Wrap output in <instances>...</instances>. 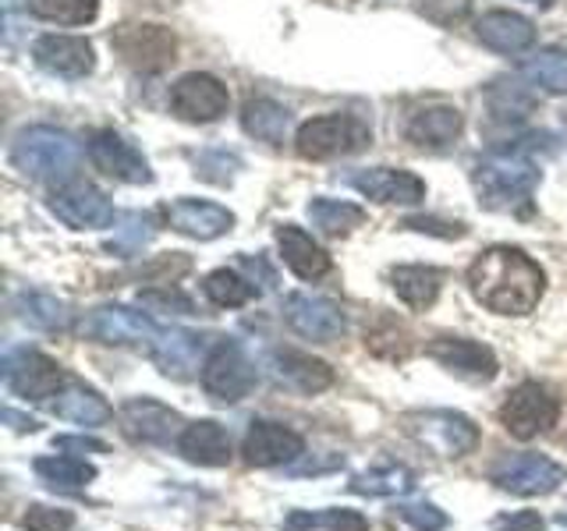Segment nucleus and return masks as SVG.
Returning a JSON list of instances; mask_svg holds the SVG:
<instances>
[{
	"mask_svg": "<svg viewBox=\"0 0 567 531\" xmlns=\"http://www.w3.org/2000/svg\"><path fill=\"white\" fill-rule=\"evenodd\" d=\"M468 288L496 315H528L546 291V273L522 248L496 244L468 266Z\"/></svg>",
	"mask_w": 567,
	"mask_h": 531,
	"instance_id": "f257e3e1",
	"label": "nucleus"
},
{
	"mask_svg": "<svg viewBox=\"0 0 567 531\" xmlns=\"http://www.w3.org/2000/svg\"><path fill=\"white\" fill-rule=\"evenodd\" d=\"M11 164L35 181H71L82 164L79 142L58 128H25L11 146Z\"/></svg>",
	"mask_w": 567,
	"mask_h": 531,
	"instance_id": "f03ea898",
	"label": "nucleus"
},
{
	"mask_svg": "<svg viewBox=\"0 0 567 531\" xmlns=\"http://www.w3.org/2000/svg\"><path fill=\"white\" fill-rule=\"evenodd\" d=\"M536 185H539V170L522 153H493L486 159H478L475 167V191L486 209L507 212L514 206H522L532 199Z\"/></svg>",
	"mask_w": 567,
	"mask_h": 531,
	"instance_id": "7ed1b4c3",
	"label": "nucleus"
},
{
	"mask_svg": "<svg viewBox=\"0 0 567 531\" xmlns=\"http://www.w3.org/2000/svg\"><path fill=\"white\" fill-rule=\"evenodd\" d=\"M404 429L419 447L433 450L436 457H465L478 447V429L472 425V418H465L461 412H443V407L408 412Z\"/></svg>",
	"mask_w": 567,
	"mask_h": 531,
	"instance_id": "20e7f679",
	"label": "nucleus"
},
{
	"mask_svg": "<svg viewBox=\"0 0 567 531\" xmlns=\"http://www.w3.org/2000/svg\"><path fill=\"white\" fill-rule=\"evenodd\" d=\"M369 142V128L362 121H354L348 114H327V117H312L298 128L295 135V149L301 159H316V164H323V159H333V156H348L354 149H362Z\"/></svg>",
	"mask_w": 567,
	"mask_h": 531,
	"instance_id": "39448f33",
	"label": "nucleus"
},
{
	"mask_svg": "<svg viewBox=\"0 0 567 531\" xmlns=\"http://www.w3.org/2000/svg\"><path fill=\"white\" fill-rule=\"evenodd\" d=\"M489 478L511 496H549L567 482V468L543 454H507L493 465Z\"/></svg>",
	"mask_w": 567,
	"mask_h": 531,
	"instance_id": "423d86ee",
	"label": "nucleus"
},
{
	"mask_svg": "<svg viewBox=\"0 0 567 531\" xmlns=\"http://www.w3.org/2000/svg\"><path fill=\"white\" fill-rule=\"evenodd\" d=\"M117 58L135 71H164L177 58V40L167 25L156 22H128L117 25L111 35Z\"/></svg>",
	"mask_w": 567,
	"mask_h": 531,
	"instance_id": "0eeeda50",
	"label": "nucleus"
},
{
	"mask_svg": "<svg viewBox=\"0 0 567 531\" xmlns=\"http://www.w3.org/2000/svg\"><path fill=\"white\" fill-rule=\"evenodd\" d=\"M252 386H256V368L238 341H217L209 347V358L203 365V389L213 400L238 404L241 397L252 394Z\"/></svg>",
	"mask_w": 567,
	"mask_h": 531,
	"instance_id": "6e6552de",
	"label": "nucleus"
},
{
	"mask_svg": "<svg viewBox=\"0 0 567 531\" xmlns=\"http://www.w3.org/2000/svg\"><path fill=\"white\" fill-rule=\"evenodd\" d=\"M557 418H560V404L539 383L514 386L507 400L501 404V425L514 439H532L546 429H554Z\"/></svg>",
	"mask_w": 567,
	"mask_h": 531,
	"instance_id": "1a4fd4ad",
	"label": "nucleus"
},
{
	"mask_svg": "<svg viewBox=\"0 0 567 531\" xmlns=\"http://www.w3.org/2000/svg\"><path fill=\"white\" fill-rule=\"evenodd\" d=\"M159 326L146 312L124 309V305H100L85 315L82 336L96 344H114V347H150L156 341Z\"/></svg>",
	"mask_w": 567,
	"mask_h": 531,
	"instance_id": "9d476101",
	"label": "nucleus"
},
{
	"mask_svg": "<svg viewBox=\"0 0 567 531\" xmlns=\"http://www.w3.org/2000/svg\"><path fill=\"white\" fill-rule=\"evenodd\" d=\"M4 383L11 394L25 397V400H47L58 397L64 389V368L43 351H11L4 358Z\"/></svg>",
	"mask_w": 567,
	"mask_h": 531,
	"instance_id": "9b49d317",
	"label": "nucleus"
},
{
	"mask_svg": "<svg viewBox=\"0 0 567 531\" xmlns=\"http://www.w3.org/2000/svg\"><path fill=\"white\" fill-rule=\"evenodd\" d=\"M117 421H121V433L132 442H150V447H167L171 439H177L185 433L182 415H177L174 407L153 400V397L124 400L121 412H117Z\"/></svg>",
	"mask_w": 567,
	"mask_h": 531,
	"instance_id": "f8f14e48",
	"label": "nucleus"
},
{
	"mask_svg": "<svg viewBox=\"0 0 567 531\" xmlns=\"http://www.w3.org/2000/svg\"><path fill=\"white\" fill-rule=\"evenodd\" d=\"M50 212L71 230H96L114 220L111 199L85 181H64L61 188H53L50 195Z\"/></svg>",
	"mask_w": 567,
	"mask_h": 531,
	"instance_id": "ddd939ff",
	"label": "nucleus"
},
{
	"mask_svg": "<svg viewBox=\"0 0 567 531\" xmlns=\"http://www.w3.org/2000/svg\"><path fill=\"white\" fill-rule=\"evenodd\" d=\"M425 354L468 383H489L501 372L493 347L468 341V336H436V341L425 344Z\"/></svg>",
	"mask_w": 567,
	"mask_h": 531,
	"instance_id": "4468645a",
	"label": "nucleus"
},
{
	"mask_svg": "<svg viewBox=\"0 0 567 531\" xmlns=\"http://www.w3.org/2000/svg\"><path fill=\"white\" fill-rule=\"evenodd\" d=\"M284 319H288V326L298 336L319 341V344L341 341L344 330H348L344 312L319 294H288V301H284Z\"/></svg>",
	"mask_w": 567,
	"mask_h": 531,
	"instance_id": "2eb2a0df",
	"label": "nucleus"
},
{
	"mask_svg": "<svg viewBox=\"0 0 567 531\" xmlns=\"http://www.w3.org/2000/svg\"><path fill=\"white\" fill-rule=\"evenodd\" d=\"M227 106H230L227 88L213 75H199V71L177 79V85L171 88V111L192 124L220 121L227 114Z\"/></svg>",
	"mask_w": 567,
	"mask_h": 531,
	"instance_id": "dca6fc26",
	"label": "nucleus"
},
{
	"mask_svg": "<svg viewBox=\"0 0 567 531\" xmlns=\"http://www.w3.org/2000/svg\"><path fill=\"white\" fill-rule=\"evenodd\" d=\"M89 159L114 181L124 185H150L153 181V170L128 138L117 135V132H96L89 138Z\"/></svg>",
	"mask_w": 567,
	"mask_h": 531,
	"instance_id": "f3484780",
	"label": "nucleus"
},
{
	"mask_svg": "<svg viewBox=\"0 0 567 531\" xmlns=\"http://www.w3.org/2000/svg\"><path fill=\"white\" fill-rule=\"evenodd\" d=\"M301 454H306V439L280 421H252V429L245 433V442H241L245 465H252V468H277Z\"/></svg>",
	"mask_w": 567,
	"mask_h": 531,
	"instance_id": "a211bd4d",
	"label": "nucleus"
},
{
	"mask_svg": "<svg viewBox=\"0 0 567 531\" xmlns=\"http://www.w3.org/2000/svg\"><path fill=\"white\" fill-rule=\"evenodd\" d=\"M206 336L188 333V330H159L156 341L150 344V354L156 368L171 379H192L195 372L206 365Z\"/></svg>",
	"mask_w": 567,
	"mask_h": 531,
	"instance_id": "6ab92c4d",
	"label": "nucleus"
},
{
	"mask_svg": "<svg viewBox=\"0 0 567 531\" xmlns=\"http://www.w3.org/2000/svg\"><path fill=\"white\" fill-rule=\"evenodd\" d=\"M32 61L40 64L47 75L58 79H85L96 67V50L82 35H43L32 46Z\"/></svg>",
	"mask_w": 567,
	"mask_h": 531,
	"instance_id": "aec40b11",
	"label": "nucleus"
},
{
	"mask_svg": "<svg viewBox=\"0 0 567 531\" xmlns=\"http://www.w3.org/2000/svg\"><path fill=\"white\" fill-rule=\"evenodd\" d=\"M354 191H362L365 199L383 202V206H415L425 199V181L412 170L401 167H369L351 174Z\"/></svg>",
	"mask_w": 567,
	"mask_h": 531,
	"instance_id": "412c9836",
	"label": "nucleus"
},
{
	"mask_svg": "<svg viewBox=\"0 0 567 531\" xmlns=\"http://www.w3.org/2000/svg\"><path fill=\"white\" fill-rule=\"evenodd\" d=\"M164 220L171 230L195 241H213L224 238L235 227V212L217 206V202H199V199H177L164 209Z\"/></svg>",
	"mask_w": 567,
	"mask_h": 531,
	"instance_id": "4be33fe9",
	"label": "nucleus"
},
{
	"mask_svg": "<svg viewBox=\"0 0 567 531\" xmlns=\"http://www.w3.org/2000/svg\"><path fill=\"white\" fill-rule=\"evenodd\" d=\"M177 454H182L188 465H203V468H227L230 457H235L227 429L213 418L185 425V433L177 436Z\"/></svg>",
	"mask_w": 567,
	"mask_h": 531,
	"instance_id": "5701e85b",
	"label": "nucleus"
},
{
	"mask_svg": "<svg viewBox=\"0 0 567 531\" xmlns=\"http://www.w3.org/2000/svg\"><path fill=\"white\" fill-rule=\"evenodd\" d=\"M465 132V114L457 106H422L404 124V135L408 142H415L422 149H447L451 142L461 138Z\"/></svg>",
	"mask_w": 567,
	"mask_h": 531,
	"instance_id": "b1692460",
	"label": "nucleus"
},
{
	"mask_svg": "<svg viewBox=\"0 0 567 531\" xmlns=\"http://www.w3.org/2000/svg\"><path fill=\"white\" fill-rule=\"evenodd\" d=\"M475 35L496 53H522L536 43V25L514 11H489L475 22Z\"/></svg>",
	"mask_w": 567,
	"mask_h": 531,
	"instance_id": "393cba45",
	"label": "nucleus"
},
{
	"mask_svg": "<svg viewBox=\"0 0 567 531\" xmlns=\"http://www.w3.org/2000/svg\"><path fill=\"white\" fill-rule=\"evenodd\" d=\"M274 372L284 386L298 389V394H323L333 383V368L327 362L312 358V354L291 351V347L274 351Z\"/></svg>",
	"mask_w": 567,
	"mask_h": 531,
	"instance_id": "a878e982",
	"label": "nucleus"
},
{
	"mask_svg": "<svg viewBox=\"0 0 567 531\" xmlns=\"http://www.w3.org/2000/svg\"><path fill=\"white\" fill-rule=\"evenodd\" d=\"M277 244H280L284 262H288V270L301 280H316L330 270V256L312 241V235H306V230L295 223L277 227Z\"/></svg>",
	"mask_w": 567,
	"mask_h": 531,
	"instance_id": "bb28decb",
	"label": "nucleus"
},
{
	"mask_svg": "<svg viewBox=\"0 0 567 531\" xmlns=\"http://www.w3.org/2000/svg\"><path fill=\"white\" fill-rule=\"evenodd\" d=\"M50 412L64 421H75V425H103V421L114 418L111 404H106L96 389L85 386V383H64L58 400L50 404Z\"/></svg>",
	"mask_w": 567,
	"mask_h": 531,
	"instance_id": "cd10ccee",
	"label": "nucleus"
},
{
	"mask_svg": "<svg viewBox=\"0 0 567 531\" xmlns=\"http://www.w3.org/2000/svg\"><path fill=\"white\" fill-rule=\"evenodd\" d=\"M390 283L408 309H430L440 298L443 273L433 266H398V270H390Z\"/></svg>",
	"mask_w": 567,
	"mask_h": 531,
	"instance_id": "c85d7f7f",
	"label": "nucleus"
},
{
	"mask_svg": "<svg viewBox=\"0 0 567 531\" xmlns=\"http://www.w3.org/2000/svg\"><path fill=\"white\" fill-rule=\"evenodd\" d=\"M241 128L259 142L284 146V138H288V128H291V114L274 100H248L241 111Z\"/></svg>",
	"mask_w": 567,
	"mask_h": 531,
	"instance_id": "c756f323",
	"label": "nucleus"
},
{
	"mask_svg": "<svg viewBox=\"0 0 567 531\" xmlns=\"http://www.w3.org/2000/svg\"><path fill=\"white\" fill-rule=\"evenodd\" d=\"M309 220L319 235L327 238H341L351 235L354 227H362L365 220V209L354 206V202H337V199H312L309 202Z\"/></svg>",
	"mask_w": 567,
	"mask_h": 531,
	"instance_id": "7c9ffc66",
	"label": "nucleus"
},
{
	"mask_svg": "<svg viewBox=\"0 0 567 531\" xmlns=\"http://www.w3.org/2000/svg\"><path fill=\"white\" fill-rule=\"evenodd\" d=\"M153 238H156L153 212H124L121 223L114 227V238L106 241V252L128 259V256H138Z\"/></svg>",
	"mask_w": 567,
	"mask_h": 531,
	"instance_id": "2f4dec72",
	"label": "nucleus"
},
{
	"mask_svg": "<svg viewBox=\"0 0 567 531\" xmlns=\"http://www.w3.org/2000/svg\"><path fill=\"white\" fill-rule=\"evenodd\" d=\"M365 347L372 354L390 362H404L412 354V333H408L394 315H380L377 323L365 330Z\"/></svg>",
	"mask_w": 567,
	"mask_h": 531,
	"instance_id": "473e14b6",
	"label": "nucleus"
},
{
	"mask_svg": "<svg viewBox=\"0 0 567 531\" xmlns=\"http://www.w3.org/2000/svg\"><path fill=\"white\" fill-rule=\"evenodd\" d=\"M348 489L359 496H404L415 489V475L401 465H386V468H372V471L354 475Z\"/></svg>",
	"mask_w": 567,
	"mask_h": 531,
	"instance_id": "72a5a7b5",
	"label": "nucleus"
},
{
	"mask_svg": "<svg viewBox=\"0 0 567 531\" xmlns=\"http://www.w3.org/2000/svg\"><path fill=\"white\" fill-rule=\"evenodd\" d=\"M18 312H22L25 323L40 326V330H68L71 326V309L64 301L43 291H25L18 294Z\"/></svg>",
	"mask_w": 567,
	"mask_h": 531,
	"instance_id": "f704fd0d",
	"label": "nucleus"
},
{
	"mask_svg": "<svg viewBox=\"0 0 567 531\" xmlns=\"http://www.w3.org/2000/svg\"><path fill=\"white\" fill-rule=\"evenodd\" d=\"M522 75L532 85L546 88V93L564 96L567 93V53L564 50H539V53H532V58L522 64Z\"/></svg>",
	"mask_w": 567,
	"mask_h": 531,
	"instance_id": "c9c22d12",
	"label": "nucleus"
},
{
	"mask_svg": "<svg viewBox=\"0 0 567 531\" xmlns=\"http://www.w3.org/2000/svg\"><path fill=\"white\" fill-rule=\"evenodd\" d=\"M203 291H206V298L213 301V305H220V309H241V305H248V301L256 298L252 283H248L245 277H238L235 270H213V273H206Z\"/></svg>",
	"mask_w": 567,
	"mask_h": 531,
	"instance_id": "e433bc0d",
	"label": "nucleus"
},
{
	"mask_svg": "<svg viewBox=\"0 0 567 531\" xmlns=\"http://www.w3.org/2000/svg\"><path fill=\"white\" fill-rule=\"evenodd\" d=\"M32 468L43 482L64 486V489H82L96 478V468L85 465V460H79V457H40Z\"/></svg>",
	"mask_w": 567,
	"mask_h": 531,
	"instance_id": "4c0bfd02",
	"label": "nucleus"
},
{
	"mask_svg": "<svg viewBox=\"0 0 567 531\" xmlns=\"http://www.w3.org/2000/svg\"><path fill=\"white\" fill-rule=\"evenodd\" d=\"M29 11L43 22L58 25H89L96 22L100 0H29Z\"/></svg>",
	"mask_w": 567,
	"mask_h": 531,
	"instance_id": "58836bf2",
	"label": "nucleus"
},
{
	"mask_svg": "<svg viewBox=\"0 0 567 531\" xmlns=\"http://www.w3.org/2000/svg\"><path fill=\"white\" fill-rule=\"evenodd\" d=\"M238 170H241V156L227 153V149H213L195 159V174L206 177V181H217V185H227Z\"/></svg>",
	"mask_w": 567,
	"mask_h": 531,
	"instance_id": "ea45409f",
	"label": "nucleus"
},
{
	"mask_svg": "<svg viewBox=\"0 0 567 531\" xmlns=\"http://www.w3.org/2000/svg\"><path fill=\"white\" fill-rule=\"evenodd\" d=\"M138 305L150 312H171V315H195L192 298L174 288H146L138 291Z\"/></svg>",
	"mask_w": 567,
	"mask_h": 531,
	"instance_id": "a19ab883",
	"label": "nucleus"
},
{
	"mask_svg": "<svg viewBox=\"0 0 567 531\" xmlns=\"http://www.w3.org/2000/svg\"><path fill=\"white\" fill-rule=\"evenodd\" d=\"M394 513L404 524H412L415 531H443L451 524L447 513L433 503H401V507H394Z\"/></svg>",
	"mask_w": 567,
	"mask_h": 531,
	"instance_id": "79ce46f5",
	"label": "nucleus"
},
{
	"mask_svg": "<svg viewBox=\"0 0 567 531\" xmlns=\"http://www.w3.org/2000/svg\"><path fill=\"white\" fill-rule=\"evenodd\" d=\"M25 528L29 531H71V528H75V513L64 510V507H43V503H35L25 513Z\"/></svg>",
	"mask_w": 567,
	"mask_h": 531,
	"instance_id": "37998d69",
	"label": "nucleus"
},
{
	"mask_svg": "<svg viewBox=\"0 0 567 531\" xmlns=\"http://www.w3.org/2000/svg\"><path fill=\"white\" fill-rule=\"evenodd\" d=\"M419 11L436 25H457L472 14V0H419Z\"/></svg>",
	"mask_w": 567,
	"mask_h": 531,
	"instance_id": "c03bdc74",
	"label": "nucleus"
},
{
	"mask_svg": "<svg viewBox=\"0 0 567 531\" xmlns=\"http://www.w3.org/2000/svg\"><path fill=\"white\" fill-rule=\"evenodd\" d=\"M312 528H327V531H369V521L362 518L359 510L330 507V510L312 513Z\"/></svg>",
	"mask_w": 567,
	"mask_h": 531,
	"instance_id": "a18cd8bd",
	"label": "nucleus"
},
{
	"mask_svg": "<svg viewBox=\"0 0 567 531\" xmlns=\"http://www.w3.org/2000/svg\"><path fill=\"white\" fill-rule=\"evenodd\" d=\"M493 93H496V96H504V103H501V100H489V103H493V114H501V117H525V114H528L532 100L518 93V85L501 82V85L493 88Z\"/></svg>",
	"mask_w": 567,
	"mask_h": 531,
	"instance_id": "49530a36",
	"label": "nucleus"
},
{
	"mask_svg": "<svg viewBox=\"0 0 567 531\" xmlns=\"http://www.w3.org/2000/svg\"><path fill=\"white\" fill-rule=\"evenodd\" d=\"M543 528L546 524L536 510H514V513H507V518L496 521L493 531H543Z\"/></svg>",
	"mask_w": 567,
	"mask_h": 531,
	"instance_id": "de8ad7c7",
	"label": "nucleus"
},
{
	"mask_svg": "<svg viewBox=\"0 0 567 531\" xmlns=\"http://www.w3.org/2000/svg\"><path fill=\"white\" fill-rule=\"evenodd\" d=\"M408 230H422V235H440V238H461L465 235V227L461 223H440V220H425V217H412L404 220Z\"/></svg>",
	"mask_w": 567,
	"mask_h": 531,
	"instance_id": "09e8293b",
	"label": "nucleus"
},
{
	"mask_svg": "<svg viewBox=\"0 0 567 531\" xmlns=\"http://www.w3.org/2000/svg\"><path fill=\"white\" fill-rule=\"evenodd\" d=\"M53 447L64 450V454H106V442L100 439H89V436H58Z\"/></svg>",
	"mask_w": 567,
	"mask_h": 531,
	"instance_id": "8fccbe9b",
	"label": "nucleus"
},
{
	"mask_svg": "<svg viewBox=\"0 0 567 531\" xmlns=\"http://www.w3.org/2000/svg\"><path fill=\"white\" fill-rule=\"evenodd\" d=\"M344 465V457L341 454H330L327 460H306V465H295L288 475H323V471H333V468H341Z\"/></svg>",
	"mask_w": 567,
	"mask_h": 531,
	"instance_id": "3c124183",
	"label": "nucleus"
},
{
	"mask_svg": "<svg viewBox=\"0 0 567 531\" xmlns=\"http://www.w3.org/2000/svg\"><path fill=\"white\" fill-rule=\"evenodd\" d=\"M4 421L11 425L14 433H35V429H40V421H35V418H25V415H18L14 407H8V412H4Z\"/></svg>",
	"mask_w": 567,
	"mask_h": 531,
	"instance_id": "603ef678",
	"label": "nucleus"
},
{
	"mask_svg": "<svg viewBox=\"0 0 567 531\" xmlns=\"http://www.w3.org/2000/svg\"><path fill=\"white\" fill-rule=\"evenodd\" d=\"M528 4H536V8H549L554 0H528Z\"/></svg>",
	"mask_w": 567,
	"mask_h": 531,
	"instance_id": "864d4df0",
	"label": "nucleus"
},
{
	"mask_svg": "<svg viewBox=\"0 0 567 531\" xmlns=\"http://www.w3.org/2000/svg\"><path fill=\"white\" fill-rule=\"evenodd\" d=\"M560 524H567V513H560Z\"/></svg>",
	"mask_w": 567,
	"mask_h": 531,
	"instance_id": "5fc2aeb1",
	"label": "nucleus"
}]
</instances>
